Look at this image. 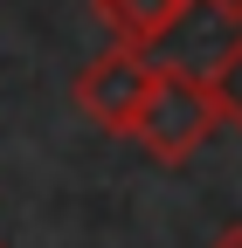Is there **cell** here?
I'll use <instances>...</instances> for the list:
<instances>
[{"label":"cell","instance_id":"1","mask_svg":"<svg viewBox=\"0 0 242 248\" xmlns=\"http://www.w3.org/2000/svg\"><path fill=\"white\" fill-rule=\"evenodd\" d=\"M215 131H222V117H215V97H207V76L187 69V62H153L145 97H138V117H132L125 138L153 166L173 172V166H187Z\"/></svg>","mask_w":242,"mask_h":248},{"label":"cell","instance_id":"2","mask_svg":"<svg viewBox=\"0 0 242 248\" xmlns=\"http://www.w3.org/2000/svg\"><path fill=\"white\" fill-rule=\"evenodd\" d=\"M145 76H153V62H145L138 48H118V42H111L104 55H90L83 69H76L69 97H76V110L97 124V131L125 138L132 117H138V97H145Z\"/></svg>","mask_w":242,"mask_h":248},{"label":"cell","instance_id":"3","mask_svg":"<svg viewBox=\"0 0 242 248\" xmlns=\"http://www.w3.org/2000/svg\"><path fill=\"white\" fill-rule=\"evenodd\" d=\"M90 7L111 21L118 48H138V55H145V48H159L173 28L187 21V7H194V0H90Z\"/></svg>","mask_w":242,"mask_h":248},{"label":"cell","instance_id":"4","mask_svg":"<svg viewBox=\"0 0 242 248\" xmlns=\"http://www.w3.org/2000/svg\"><path fill=\"white\" fill-rule=\"evenodd\" d=\"M207 97H215V117L242 131V35L222 48V62L207 69Z\"/></svg>","mask_w":242,"mask_h":248},{"label":"cell","instance_id":"5","mask_svg":"<svg viewBox=\"0 0 242 248\" xmlns=\"http://www.w3.org/2000/svg\"><path fill=\"white\" fill-rule=\"evenodd\" d=\"M201 7H215V14H222L228 28H242V0H201Z\"/></svg>","mask_w":242,"mask_h":248},{"label":"cell","instance_id":"6","mask_svg":"<svg viewBox=\"0 0 242 248\" xmlns=\"http://www.w3.org/2000/svg\"><path fill=\"white\" fill-rule=\"evenodd\" d=\"M207 248H242V221H228V228H222L215 241H207Z\"/></svg>","mask_w":242,"mask_h":248},{"label":"cell","instance_id":"7","mask_svg":"<svg viewBox=\"0 0 242 248\" xmlns=\"http://www.w3.org/2000/svg\"><path fill=\"white\" fill-rule=\"evenodd\" d=\"M0 248H7V241H0Z\"/></svg>","mask_w":242,"mask_h":248}]
</instances>
